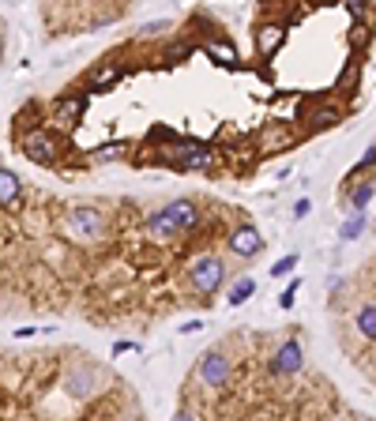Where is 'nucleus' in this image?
<instances>
[{"label":"nucleus","instance_id":"6e6552de","mask_svg":"<svg viewBox=\"0 0 376 421\" xmlns=\"http://www.w3.org/2000/svg\"><path fill=\"white\" fill-rule=\"evenodd\" d=\"M373 192H376V181H369V185H362L354 196H350V200H354V207H365V203L373 200Z\"/></svg>","mask_w":376,"mask_h":421},{"label":"nucleus","instance_id":"1a4fd4ad","mask_svg":"<svg viewBox=\"0 0 376 421\" xmlns=\"http://www.w3.org/2000/svg\"><path fill=\"white\" fill-rule=\"evenodd\" d=\"M298 267V256H286V260H278L275 267H271V275H286V271H294Z\"/></svg>","mask_w":376,"mask_h":421},{"label":"nucleus","instance_id":"f03ea898","mask_svg":"<svg viewBox=\"0 0 376 421\" xmlns=\"http://www.w3.org/2000/svg\"><path fill=\"white\" fill-rule=\"evenodd\" d=\"M335 290H342V293H350V297H369V301H376V260H369V264L357 271V279H350V282H339ZM357 369H365L369 376L376 380V346L369 354H362L357 357Z\"/></svg>","mask_w":376,"mask_h":421},{"label":"nucleus","instance_id":"20e7f679","mask_svg":"<svg viewBox=\"0 0 376 421\" xmlns=\"http://www.w3.org/2000/svg\"><path fill=\"white\" fill-rule=\"evenodd\" d=\"M19 143H23V155L34 158V162H45V166H49L53 158H57V143H53V136H49L45 128H30Z\"/></svg>","mask_w":376,"mask_h":421},{"label":"nucleus","instance_id":"39448f33","mask_svg":"<svg viewBox=\"0 0 376 421\" xmlns=\"http://www.w3.org/2000/svg\"><path fill=\"white\" fill-rule=\"evenodd\" d=\"M19 192H23V181L15 177L8 166H0V207L12 211L15 203H19Z\"/></svg>","mask_w":376,"mask_h":421},{"label":"nucleus","instance_id":"9d476101","mask_svg":"<svg viewBox=\"0 0 376 421\" xmlns=\"http://www.w3.org/2000/svg\"><path fill=\"white\" fill-rule=\"evenodd\" d=\"M294 293H298V282H294V286H290V290H286V293H283V297H278V305H283V308H290V301H294Z\"/></svg>","mask_w":376,"mask_h":421},{"label":"nucleus","instance_id":"423d86ee","mask_svg":"<svg viewBox=\"0 0 376 421\" xmlns=\"http://www.w3.org/2000/svg\"><path fill=\"white\" fill-rule=\"evenodd\" d=\"M252 293H256V279H252V275H241V279H237L234 286H230L226 305H241L245 297H252Z\"/></svg>","mask_w":376,"mask_h":421},{"label":"nucleus","instance_id":"f257e3e1","mask_svg":"<svg viewBox=\"0 0 376 421\" xmlns=\"http://www.w3.org/2000/svg\"><path fill=\"white\" fill-rule=\"evenodd\" d=\"M106 226H109V214L102 207H91V203H79L64 214V234L71 241H87V244H98L106 237Z\"/></svg>","mask_w":376,"mask_h":421},{"label":"nucleus","instance_id":"0eeeda50","mask_svg":"<svg viewBox=\"0 0 376 421\" xmlns=\"http://www.w3.org/2000/svg\"><path fill=\"white\" fill-rule=\"evenodd\" d=\"M362 226H365V214H354V218L342 226V241H354V237L362 234Z\"/></svg>","mask_w":376,"mask_h":421},{"label":"nucleus","instance_id":"7ed1b4c3","mask_svg":"<svg viewBox=\"0 0 376 421\" xmlns=\"http://www.w3.org/2000/svg\"><path fill=\"white\" fill-rule=\"evenodd\" d=\"M226 252H230V256H237V260L260 256V252H263V234L252 226V222H241V226L226 237Z\"/></svg>","mask_w":376,"mask_h":421}]
</instances>
